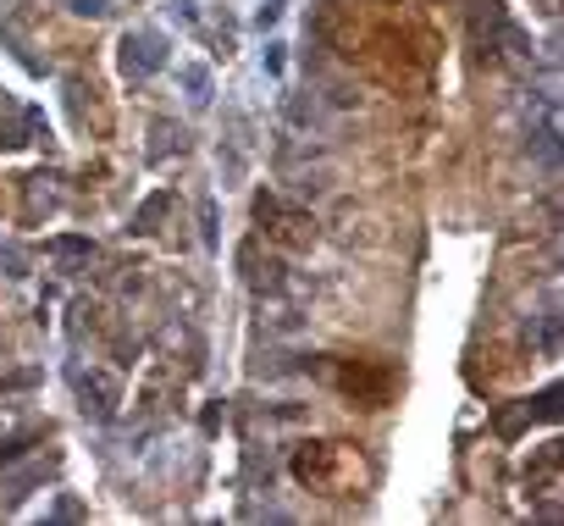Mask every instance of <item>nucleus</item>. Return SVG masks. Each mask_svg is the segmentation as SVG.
Segmentation results:
<instances>
[{
  "label": "nucleus",
  "instance_id": "nucleus-1",
  "mask_svg": "<svg viewBox=\"0 0 564 526\" xmlns=\"http://www.w3.org/2000/svg\"><path fill=\"white\" fill-rule=\"evenodd\" d=\"M327 40L360 78L388 95H426L443 62L437 29L410 0H333Z\"/></svg>",
  "mask_w": 564,
  "mask_h": 526
},
{
  "label": "nucleus",
  "instance_id": "nucleus-2",
  "mask_svg": "<svg viewBox=\"0 0 564 526\" xmlns=\"http://www.w3.org/2000/svg\"><path fill=\"white\" fill-rule=\"evenodd\" d=\"M289 471L305 493H322V498H360L377 476L355 438H311L294 449Z\"/></svg>",
  "mask_w": 564,
  "mask_h": 526
},
{
  "label": "nucleus",
  "instance_id": "nucleus-3",
  "mask_svg": "<svg viewBox=\"0 0 564 526\" xmlns=\"http://www.w3.org/2000/svg\"><path fill=\"white\" fill-rule=\"evenodd\" d=\"M333 388L338 394H349L360 410H382L388 399H393V372L382 366V361H333Z\"/></svg>",
  "mask_w": 564,
  "mask_h": 526
},
{
  "label": "nucleus",
  "instance_id": "nucleus-4",
  "mask_svg": "<svg viewBox=\"0 0 564 526\" xmlns=\"http://www.w3.org/2000/svg\"><path fill=\"white\" fill-rule=\"evenodd\" d=\"M265 205V200H260ZM271 216H276V227H271V238L276 244H289V249H311L316 244V222L311 216H300V211H276V205H265Z\"/></svg>",
  "mask_w": 564,
  "mask_h": 526
}]
</instances>
